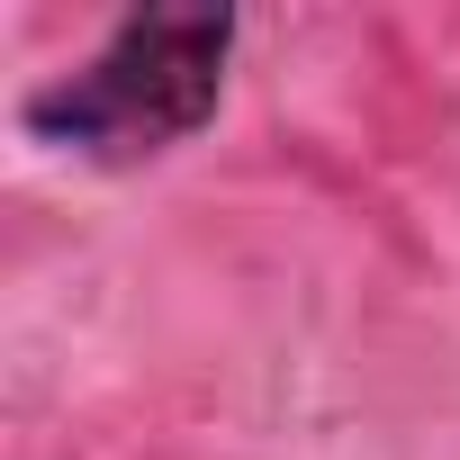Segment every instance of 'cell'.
<instances>
[{"instance_id": "6da1fadb", "label": "cell", "mask_w": 460, "mask_h": 460, "mask_svg": "<svg viewBox=\"0 0 460 460\" xmlns=\"http://www.w3.org/2000/svg\"><path fill=\"white\" fill-rule=\"evenodd\" d=\"M226 55H235V19L226 10H136L100 37L91 64L46 82L28 100V127L64 154L91 163H136L208 127L226 91Z\"/></svg>"}]
</instances>
